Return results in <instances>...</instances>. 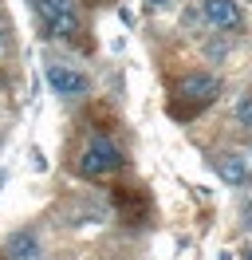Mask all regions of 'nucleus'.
Here are the masks:
<instances>
[{"label":"nucleus","mask_w":252,"mask_h":260,"mask_svg":"<svg viewBox=\"0 0 252 260\" xmlns=\"http://www.w3.org/2000/svg\"><path fill=\"white\" fill-rule=\"evenodd\" d=\"M150 4H166V0H150Z\"/></svg>","instance_id":"1a4fd4ad"},{"label":"nucleus","mask_w":252,"mask_h":260,"mask_svg":"<svg viewBox=\"0 0 252 260\" xmlns=\"http://www.w3.org/2000/svg\"><path fill=\"white\" fill-rule=\"evenodd\" d=\"M217 91H220V79H217V75H185V79L177 83V99H181V103H193V107L213 103Z\"/></svg>","instance_id":"7ed1b4c3"},{"label":"nucleus","mask_w":252,"mask_h":260,"mask_svg":"<svg viewBox=\"0 0 252 260\" xmlns=\"http://www.w3.org/2000/svg\"><path fill=\"white\" fill-rule=\"evenodd\" d=\"M36 12L47 24V32L59 36V40H71L79 32V8L75 0H36Z\"/></svg>","instance_id":"f257e3e1"},{"label":"nucleus","mask_w":252,"mask_h":260,"mask_svg":"<svg viewBox=\"0 0 252 260\" xmlns=\"http://www.w3.org/2000/svg\"><path fill=\"white\" fill-rule=\"evenodd\" d=\"M236 118H240V126H252V99H244L236 107Z\"/></svg>","instance_id":"6e6552de"},{"label":"nucleus","mask_w":252,"mask_h":260,"mask_svg":"<svg viewBox=\"0 0 252 260\" xmlns=\"http://www.w3.org/2000/svg\"><path fill=\"white\" fill-rule=\"evenodd\" d=\"M0 44H4V36H0Z\"/></svg>","instance_id":"9b49d317"},{"label":"nucleus","mask_w":252,"mask_h":260,"mask_svg":"<svg viewBox=\"0 0 252 260\" xmlns=\"http://www.w3.org/2000/svg\"><path fill=\"white\" fill-rule=\"evenodd\" d=\"M8 260H40V241L36 233H16L8 241Z\"/></svg>","instance_id":"0eeeda50"},{"label":"nucleus","mask_w":252,"mask_h":260,"mask_svg":"<svg viewBox=\"0 0 252 260\" xmlns=\"http://www.w3.org/2000/svg\"><path fill=\"white\" fill-rule=\"evenodd\" d=\"M248 260H252V248H248Z\"/></svg>","instance_id":"9d476101"},{"label":"nucleus","mask_w":252,"mask_h":260,"mask_svg":"<svg viewBox=\"0 0 252 260\" xmlns=\"http://www.w3.org/2000/svg\"><path fill=\"white\" fill-rule=\"evenodd\" d=\"M122 166V154L114 142L107 138H94L91 146L83 150V158H79V170H83V178H103V174H114Z\"/></svg>","instance_id":"f03ea898"},{"label":"nucleus","mask_w":252,"mask_h":260,"mask_svg":"<svg viewBox=\"0 0 252 260\" xmlns=\"http://www.w3.org/2000/svg\"><path fill=\"white\" fill-rule=\"evenodd\" d=\"M201 16L209 20V28H217V32H236L244 20H240V4L236 0H205Z\"/></svg>","instance_id":"39448f33"},{"label":"nucleus","mask_w":252,"mask_h":260,"mask_svg":"<svg viewBox=\"0 0 252 260\" xmlns=\"http://www.w3.org/2000/svg\"><path fill=\"white\" fill-rule=\"evenodd\" d=\"M217 174L229 181V185H248L252 181V170H248V162H244L240 154H225L217 162Z\"/></svg>","instance_id":"423d86ee"},{"label":"nucleus","mask_w":252,"mask_h":260,"mask_svg":"<svg viewBox=\"0 0 252 260\" xmlns=\"http://www.w3.org/2000/svg\"><path fill=\"white\" fill-rule=\"evenodd\" d=\"M47 87L63 99H79V95H87V75L71 71V67H63V63H51L47 67Z\"/></svg>","instance_id":"20e7f679"}]
</instances>
